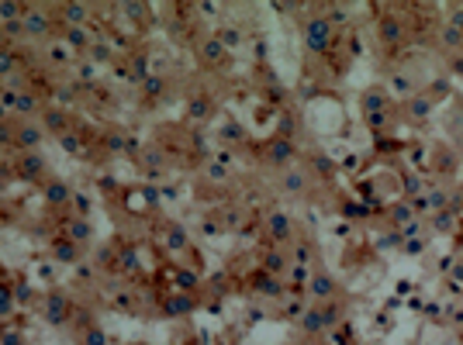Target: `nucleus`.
Returning <instances> with one entry per match:
<instances>
[{"mask_svg":"<svg viewBox=\"0 0 463 345\" xmlns=\"http://www.w3.org/2000/svg\"><path fill=\"white\" fill-rule=\"evenodd\" d=\"M304 38H308V45L311 49H325L328 45V21L325 18H315V21H308V28H304Z\"/></svg>","mask_w":463,"mask_h":345,"instance_id":"nucleus-1","label":"nucleus"},{"mask_svg":"<svg viewBox=\"0 0 463 345\" xmlns=\"http://www.w3.org/2000/svg\"><path fill=\"white\" fill-rule=\"evenodd\" d=\"M290 159H294V145H290V142H273V145H270V162L287 166Z\"/></svg>","mask_w":463,"mask_h":345,"instance_id":"nucleus-2","label":"nucleus"},{"mask_svg":"<svg viewBox=\"0 0 463 345\" xmlns=\"http://www.w3.org/2000/svg\"><path fill=\"white\" fill-rule=\"evenodd\" d=\"M18 142L24 145V149H35V145L42 142V128H35V124H24V128H21V135H18Z\"/></svg>","mask_w":463,"mask_h":345,"instance_id":"nucleus-3","label":"nucleus"},{"mask_svg":"<svg viewBox=\"0 0 463 345\" xmlns=\"http://www.w3.org/2000/svg\"><path fill=\"white\" fill-rule=\"evenodd\" d=\"M45 28H49L45 14H24V31H31V35H42Z\"/></svg>","mask_w":463,"mask_h":345,"instance_id":"nucleus-4","label":"nucleus"},{"mask_svg":"<svg viewBox=\"0 0 463 345\" xmlns=\"http://www.w3.org/2000/svg\"><path fill=\"white\" fill-rule=\"evenodd\" d=\"M270 228H273V235H277V238H284V235L290 231L287 214H273V218H270Z\"/></svg>","mask_w":463,"mask_h":345,"instance_id":"nucleus-5","label":"nucleus"},{"mask_svg":"<svg viewBox=\"0 0 463 345\" xmlns=\"http://www.w3.org/2000/svg\"><path fill=\"white\" fill-rule=\"evenodd\" d=\"M62 14L69 18V24H83V18H87V7H83V4H69Z\"/></svg>","mask_w":463,"mask_h":345,"instance_id":"nucleus-6","label":"nucleus"},{"mask_svg":"<svg viewBox=\"0 0 463 345\" xmlns=\"http://www.w3.org/2000/svg\"><path fill=\"white\" fill-rule=\"evenodd\" d=\"M49 200H52V204H62V200H69V187H62V183H52V187H49Z\"/></svg>","mask_w":463,"mask_h":345,"instance_id":"nucleus-7","label":"nucleus"},{"mask_svg":"<svg viewBox=\"0 0 463 345\" xmlns=\"http://www.w3.org/2000/svg\"><path fill=\"white\" fill-rule=\"evenodd\" d=\"M284 187L297 193L301 187H304V172H287V176H284Z\"/></svg>","mask_w":463,"mask_h":345,"instance_id":"nucleus-8","label":"nucleus"},{"mask_svg":"<svg viewBox=\"0 0 463 345\" xmlns=\"http://www.w3.org/2000/svg\"><path fill=\"white\" fill-rule=\"evenodd\" d=\"M18 14H21L18 4H0V18L7 21V24H11V21H18Z\"/></svg>","mask_w":463,"mask_h":345,"instance_id":"nucleus-9","label":"nucleus"},{"mask_svg":"<svg viewBox=\"0 0 463 345\" xmlns=\"http://www.w3.org/2000/svg\"><path fill=\"white\" fill-rule=\"evenodd\" d=\"M304 328H311V331H318V328H325V314H318V311H311L308 318H304Z\"/></svg>","mask_w":463,"mask_h":345,"instance_id":"nucleus-10","label":"nucleus"},{"mask_svg":"<svg viewBox=\"0 0 463 345\" xmlns=\"http://www.w3.org/2000/svg\"><path fill=\"white\" fill-rule=\"evenodd\" d=\"M315 293H322V297L332 293V280H328V276H318V280H315Z\"/></svg>","mask_w":463,"mask_h":345,"instance_id":"nucleus-11","label":"nucleus"},{"mask_svg":"<svg viewBox=\"0 0 463 345\" xmlns=\"http://www.w3.org/2000/svg\"><path fill=\"white\" fill-rule=\"evenodd\" d=\"M398 35H401V28H398L394 21H384V38H387V41H394Z\"/></svg>","mask_w":463,"mask_h":345,"instance_id":"nucleus-12","label":"nucleus"},{"mask_svg":"<svg viewBox=\"0 0 463 345\" xmlns=\"http://www.w3.org/2000/svg\"><path fill=\"white\" fill-rule=\"evenodd\" d=\"M35 107H38V104H35V97H18V111H35Z\"/></svg>","mask_w":463,"mask_h":345,"instance_id":"nucleus-13","label":"nucleus"},{"mask_svg":"<svg viewBox=\"0 0 463 345\" xmlns=\"http://www.w3.org/2000/svg\"><path fill=\"white\" fill-rule=\"evenodd\" d=\"M24 169H28V172H38V169H42V155L31 152V155H28V162H24Z\"/></svg>","mask_w":463,"mask_h":345,"instance_id":"nucleus-14","label":"nucleus"},{"mask_svg":"<svg viewBox=\"0 0 463 345\" xmlns=\"http://www.w3.org/2000/svg\"><path fill=\"white\" fill-rule=\"evenodd\" d=\"M73 238H90V228L83 221H73Z\"/></svg>","mask_w":463,"mask_h":345,"instance_id":"nucleus-15","label":"nucleus"},{"mask_svg":"<svg viewBox=\"0 0 463 345\" xmlns=\"http://www.w3.org/2000/svg\"><path fill=\"white\" fill-rule=\"evenodd\" d=\"M208 59H221V41H208Z\"/></svg>","mask_w":463,"mask_h":345,"instance_id":"nucleus-16","label":"nucleus"},{"mask_svg":"<svg viewBox=\"0 0 463 345\" xmlns=\"http://www.w3.org/2000/svg\"><path fill=\"white\" fill-rule=\"evenodd\" d=\"M7 69H11V52L0 49V73H7Z\"/></svg>","mask_w":463,"mask_h":345,"instance_id":"nucleus-17","label":"nucleus"},{"mask_svg":"<svg viewBox=\"0 0 463 345\" xmlns=\"http://www.w3.org/2000/svg\"><path fill=\"white\" fill-rule=\"evenodd\" d=\"M367 107H384V100H380V94H373V97H367Z\"/></svg>","mask_w":463,"mask_h":345,"instance_id":"nucleus-18","label":"nucleus"},{"mask_svg":"<svg viewBox=\"0 0 463 345\" xmlns=\"http://www.w3.org/2000/svg\"><path fill=\"white\" fill-rule=\"evenodd\" d=\"M49 124H52V128H59V124H62V114H56V111H52V114H49Z\"/></svg>","mask_w":463,"mask_h":345,"instance_id":"nucleus-19","label":"nucleus"}]
</instances>
